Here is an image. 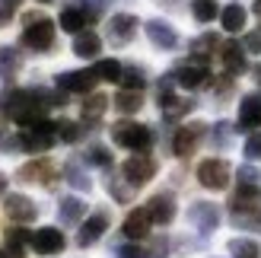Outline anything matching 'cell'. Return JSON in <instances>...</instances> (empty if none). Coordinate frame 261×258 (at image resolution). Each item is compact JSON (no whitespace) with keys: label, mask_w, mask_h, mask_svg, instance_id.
<instances>
[{"label":"cell","mask_w":261,"mask_h":258,"mask_svg":"<svg viewBox=\"0 0 261 258\" xmlns=\"http://www.w3.org/2000/svg\"><path fill=\"white\" fill-rule=\"evenodd\" d=\"M29 246L38 255H58V252H64L67 239H64V233L58 226H42V229H35V233L29 236Z\"/></svg>","instance_id":"obj_7"},{"label":"cell","mask_w":261,"mask_h":258,"mask_svg":"<svg viewBox=\"0 0 261 258\" xmlns=\"http://www.w3.org/2000/svg\"><path fill=\"white\" fill-rule=\"evenodd\" d=\"M198 182L211 191H223L229 185V166L226 160H204L198 166Z\"/></svg>","instance_id":"obj_6"},{"label":"cell","mask_w":261,"mask_h":258,"mask_svg":"<svg viewBox=\"0 0 261 258\" xmlns=\"http://www.w3.org/2000/svg\"><path fill=\"white\" fill-rule=\"evenodd\" d=\"M255 201H261L258 185H242V188L236 191V198H232V208H236V211H242V208H255Z\"/></svg>","instance_id":"obj_34"},{"label":"cell","mask_w":261,"mask_h":258,"mask_svg":"<svg viewBox=\"0 0 261 258\" xmlns=\"http://www.w3.org/2000/svg\"><path fill=\"white\" fill-rule=\"evenodd\" d=\"M204 137V124H185L178 127V134L172 137V153L175 157H188V153H194V147H198V140Z\"/></svg>","instance_id":"obj_12"},{"label":"cell","mask_w":261,"mask_h":258,"mask_svg":"<svg viewBox=\"0 0 261 258\" xmlns=\"http://www.w3.org/2000/svg\"><path fill=\"white\" fill-rule=\"evenodd\" d=\"M188 220L201 229V233H211V229L220 226V208L211 201H194L188 208Z\"/></svg>","instance_id":"obj_8"},{"label":"cell","mask_w":261,"mask_h":258,"mask_svg":"<svg viewBox=\"0 0 261 258\" xmlns=\"http://www.w3.org/2000/svg\"><path fill=\"white\" fill-rule=\"evenodd\" d=\"M16 175H19V182H45L48 185L51 175H55V166H51V160H32V163H25Z\"/></svg>","instance_id":"obj_19"},{"label":"cell","mask_w":261,"mask_h":258,"mask_svg":"<svg viewBox=\"0 0 261 258\" xmlns=\"http://www.w3.org/2000/svg\"><path fill=\"white\" fill-rule=\"evenodd\" d=\"M220 22H223L226 32H242L245 29V10L239 4H229L223 13H220Z\"/></svg>","instance_id":"obj_27"},{"label":"cell","mask_w":261,"mask_h":258,"mask_svg":"<svg viewBox=\"0 0 261 258\" xmlns=\"http://www.w3.org/2000/svg\"><path fill=\"white\" fill-rule=\"evenodd\" d=\"M118 83H121L124 89H134V93H140V89L147 86V70H143V67H124Z\"/></svg>","instance_id":"obj_30"},{"label":"cell","mask_w":261,"mask_h":258,"mask_svg":"<svg viewBox=\"0 0 261 258\" xmlns=\"http://www.w3.org/2000/svg\"><path fill=\"white\" fill-rule=\"evenodd\" d=\"M55 140H58V124H51V121H35V124H25L22 127V134H19V147L22 150H29V153H45L55 147Z\"/></svg>","instance_id":"obj_4"},{"label":"cell","mask_w":261,"mask_h":258,"mask_svg":"<svg viewBox=\"0 0 261 258\" xmlns=\"http://www.w3.org/2000/svg\"><path fill=\"white\" fill-rule=\"evenodd\" d=\"M191 13L198 22H211L220 16V7H217V0H191Z\"/></svg>","instance_id":"obj_32"},{"label":"cell","mask_w":261,"mask_h":258,"mask_svg":"<svg viewBox=\"0 0 261 258\" xmlns=\"http://www.w3.org/2000/svg\"><path fill=\"white\" fill-rule=\"evenodd\" d=\"M0 258H7V252H0Z\"/></svg>","instance_id":"obj_48"},{"label":"cell","mask_w":261,"mask_h":258,"mask_svg":"<svg viewBox=\"0 0 261 258\" xmlns=\"http://www.w3.org/2000/svg\"><path fill=\"white\" fill-rule=\"evenodd\" d=\"M19 67H22V55H19L16 48L4 45V48H0V76H4V80H10V76H16Z\"/></svg>","instance_id":"obj_24"},{"label":"cell","mask_w":261,"mask_h":258,"mask_svg":"<svg viewBox=\"0 0 261 258\" xmlns=\"http://www.w3.org/2000/svg\"><path fill=\"white\" fill-rule=\"evenodd\" d=\"M121 64L118 61H115V58H102L99 64H96V76H99V80H109V83H118L121 80Z\"/></svg>","instance_id":"obj_31"},{"label":"cell","mask_w":261,"mask_h":258,"mask_svg":"<svg viewBox=\"0 0 261 258\" xmlns=\"http://www.w3.org/2000/svg\"><path fill=\"white\" fill-rule=\"evenodd\" d=\"M86 4H89V10H93V19H96L99 13L106 10V4H109V0H86Z\"/></svg>","instance_id":"obj_44"},{"label":"cell","mask_w":261,"mask_h":258,"mask_svg":"<svg viewBox=\"0 0 261 258\" xmlns=\"http://www.w3.org/2000/svg\"><path fill=\"white\" fill-rule=\"evenodd\" d=\"M106 229H109V214H106V211H96V214L80 226V233H76V246H80V249H89L93 242L102 239V233H106Z\"/></svg>","instance_id":"obj_10"},{"label":"cell","mask_w":261,"mask_h":258,"mask_svg":"<svg viewBox=\"0 0 261 258\" xmlns=\"http://www.w3.org/2000/svg\"><path fill=\"white\" fill-rule=\"evenodd\" d=\"M172 76H175V83L181 89H198L207 80V67L198 64V61H188V64H178V67L172 70Z\"/></svg>","instance_id":"obj_13"},{"label":"cell","mask_w":261,"mask_h":258,"mask_svg":"<svg viewBox=\"0 0 261 258\" xmlns=\"http://www.w3.org/2000/svg\"><path fill=\"white\" fill-rule=\"evenodd\" d=\"M4 191H7V175L0 172V195H4Z\"/></svg>","instance_id":"obj_45"},{"label":"cell","mask_w":261,"mask_h":258,"mask_svg":"<svg viewBox=\"0 0 261 258\" xmlns=\"http://www.w3.org/2000/svg\"><path fill=\"white\" fill-rule=\"evenodd\" d=\"M89 166H99V169H109V166H112V153L106 150V147H102V144H93V147H89L86 150V157H83Z\"/></svg>","instance_id":"obj_35"},{"label":"cell","mask_w":261,"mask_h":258,"mask_svg":"<svg viewBox=\"0 0 261 258\" xmlns=\"http://www.w3.org/2000/svg\"><path fill=\"white\" fill-rule=\"evenodd\" d=\"M96 70H67V73H58V89L64 93H89L96 86Z\"/></svg>","instance_id":"obj_9"},{"label":"cell","mask_w":261,"mask_h":258,"mask_svg":"<svg viewBox=\"0 0 261 258\" xmlns=\"http://www.w3.org/2000/svg\"><path fill=\"white\" fill-rule=\"evenodd\" d=\"M109 96H102V93H93L86 102H83V121H96V118H102V112L109 109Z\"/></svg>","instance_id":"obj_28"},{"label":"cell","mask_w":261,"mask_h":258,"mask_svg":"<svg viewBox=\"0 0 261 258\" xmlns=\"http://www.w3.org/2000/svg\"><path fill=\"white\" fill-rule=\"evenodd\" d=\"M261 124V93H249L239 102V131H255Z\"/></svg>","instance_id":"obj_14"},{"label":"cell","mask_w":261,"mask_h":258,"mask_svg":"<svg viewBox=\"0 0 261 258\" xmlns=\"http://www.w3.org/2000/svg\"><path fill=\"white\" fill-rule=\"evenodd\" d=\"M109 195H112L115 201H121V204H127V201H130V195H134V191H130L127 185H121L118 178H109Z\"/></svg>","instance_id":"obj_37"},{"label":"cell","mask_w":261,"mask_h":258,"mask_svg":"<svg viewBox=\"0 0 261 258\" xmlns=\"http://www.w3.org/2000/svg\"><path fill=\"white\" fill-rule=\"evenodd\" d=\"M255 13H258V16H261V0H255Z\"/></svg>","instance_id":"obj_46"},{"label":"cell","mask_w":261,"mask_h":258,"mask_svg":"<svg viewBox=\"0 0 261 258\" xmlns=\"http://www.w3.org/2000/svg\"><path fill=\"white\" fill-rule=\"evenodd\" d=\"M58 137L64 140V144H76V140L83 137V131H80L76 121H58Z\"/></svg>","instance_id":"obj_36"},{"label":"cell","mask_w":261,"mask_h":258,"mask_svg":"<svg viewBox=\"0 0 261 258\" xmlns=\"http://www.w3.org/2000/svg\"><path fill=\"white\" fill-rule=\"evenodd\" d=\"M255 73H258V83H261V67H258V70H255Z\"/></svg>","instance_id":"obj_47"},{"label":"cell","mask_w":261,"mask_h":258,"mask_svg":"<svg viewBox=\"0 0 261 258\" xmlns=\"http://www.w3.org/2000/svg\"><path fill=\"white\" fill-rule=\"evenodd\" d=\"M147 211L153 217V223H160V226H169L175 220V201H172V195H153L147 201Z\"/></svg>","instance_id":"obj_18"},{"label":"cell","mask_w":261,"mask_h":258,"mask_svg":"<svg viewBox=\"0 0 261 258\" xmlns=\"http://www.w3.org/2000/svg\"><path fill=\"white\" fill-rule=\"evenodd\" d=\"M112 102H115V109H118L121 115H134V112H140V109H143V96H140V93H134V89H121V93L115 96Z\"/></svg>","instance_id":"obj_25"},{"label":"cell","mask_w":261,"mask_h":258,"mask_svg":"<svg viewBox=\"0 0 261 258\" xmlns=\"http://www.w3.org/2000/svg\"><path fill=\"white\" fill-rule=\"evenodd\" d=\"M25 242H29V233L19 226L7 229V258H25Z\"/></svg>","instance_id":"obj_26"},{"label":"cell","mask_w":261,"mask_h":258,"mask_svg":"<svg viewBox=\"0 0 261 258\" xmlns=\"http://www.w3.org/2000/svg\"><path fill=\"white\" fill-rule=\"evenodd\" d=\"M83 214H86V204L80 198H61L58 201V217H61V223H67V226H76L83 220Z\"/></svg>","instance_id":"obj_20"},{"label":"cell","mask_w":261,"mask_h":258,"mask_svg":"<svg viewBox=\"0 0 261 258\" xmlns=\"http://www.w3.org/2000/svg\"><path fill=\"white\" fill-rule=\"evenodd\" d=\"M134 35H137V16H130V13L112 16V22H109V42L112 45H127Z\"/></svg>","instance_id":"obj_11"},{"label":"cell","mask_w":261,"mask_h":258,"mask_svg":"<svg viewBox=\"0 0 261 258\" xmlns=\"http://www.w3.org/2000/svg\"><path fill=\"white\" fill-rule=\"evenodd\" d=\"M64 175H67V182H70L76 191H89V188H93V178H89V175H86V172H83L76 163H67V169H64Z\"/></svg>","instance_id":"obj_33"},{"label":"cell","mask_w":261,"mask_h":258,"mask_svg":"<svg viewBox=\"0 0 261 258\" xmlns=\"http://www.w3.org/2000/svg\"><path fill=\"white\" fill-rule=\"evenodd\" d=\"M258 178H261V172L255 169V166H242L239 169V182L242 185H258Z\"/></svg>","instance_id":"obj_39"},{"label":"cell","mask_w":261,"mask_h":258,"mask_svg":"<svg viewBox=\"0 0 261 258\" xmlns=\"http://www.w3.org/2000/svg\"><path fill=\"white\" fill-rule=\"evenodd\" d=\"M229 124H217V131H214V144L217 147H229V131H226Z\"/></svg>","instance_id":"obj_42"},{"label":"cell","mask_w":261,"mask_h":258,"mask_svg":"<svg viewBox=\"0 0 261 258\" xmlns=\"http://www.w3.org/2000/svg\"><path fill=\"white\" fill-rule=\"evenodd\" d=\"M143 29H147V38H150V42H153L156 48H163V51H169V48L178 45V32H175L169 22H163V19H150Z\"/></svg>","instance_id":"obj_15"},{"label":"cell","mask_w":261,"mask_h":258,"mask_svg":"<svg viewBox=\"0 0 261 258\" xmlns=\"http://www.w3.org/2000/svg\"><path fill=\"white\" fill-rule=\"evenodd\" d=\"M86 19H89V16H86L83 7H64V10H61V29H64V32H73V35L83 32Z\"/></svg>","instance_id":"obj_23"},{"label":"cell","mask_w":261,"mask_h":258,"mask_svg":"<svg viewBox=\"0 0 261 258\" xmlns=\"http://www.w3.org/2000/svg\"><path fill=\"white\" fill-rule=\"evenodd\" d=\"M150 226H153V217H150V211L147 208H137V211H130L127 217H124V226H121V233L127 236V239H143L150 233Z\"/></svg>","instance_id":"obj_17"},{"label":"cell","mask_w":261,"mask_h":258,"mask_svg":"<svg viewBox=\"0 0 261 258\" xmlns=\"http://www.w3.org/2000/svg\"><path fill=\"white\" fill-rule=\"evenodd\" d=\"M245 48H249V51H255V55H258V51H261V32H252V35H245Z\"/></svg>","instance_id":"obj_43"},{"label":"cell","mask_w":261,"mask_h":258,"mask_svg":"<svg viewBox=\"0 0 261 258\" xmlns=\"http://www.w3.org/2000/svg\"><path fill=\"white\" fill-rule=\"evenodd\" d=\"M45 106H64L58 102V96H45V93H35V89H16V93L7 96V115L16 124H35L42 121Z\"/></svg>","instance_id":"obj_1"},{"label":"cell","mask_w":261,"mask_h":258,"mask_svg":"<svg viewBox=\"0 0 261 258\" xmlns=\"http://www.w3.org/2000/svg\"><path fill=\"white\" fill-rule=\"evenodd\" d=\"M245 157L249 160H261V134H252L245 140Z\"/></svg>","instance_id":"obj_38"},{"label":"cell","mask_w":261,"mask_h":258,"mask_svg":"<svg viewBox=\"0 0 261 258\" xmlns=\"http://www.w3.org/2000/svg\"><path fill=\"white\" fill-rule=\"evenodd\" d=\"M99 48H102V38L96 32H76L73 38V55H80V58H96L99 55Z\"/></svg>","instance_id":"obj_22"},{"label":"cell","mask_w":261,"mask_h":258,"mask_svg":"<svg viewBox=\"0 0 261 258\" xmlns=\"http://www.w3.org/2000/svg\"><path fill=\"white\" fill-rule=\"evenodd\" d=\"M7 217L16 220V223H32L38 217V208H35V201L25 198V195H10L7 198Z\"/></svg>","instance_id":"obj_16"},{"label":"cell","mask_w":261,"mask_h":258,"mask_svg":"<svg viewBox=\"0 0 261 258\" xmlns=\"http://www.w3.org/2000/svg\"><path fill=\"white\" fill-rule=\"evenodd\" d=\"M121 172H124V182L130 188H140V185H147L150 178L156 175V160L147 157V153H137V157H130L121 166Z\"/></svg>","instance_id":"obj_5"},{"label":"cell","mask_w":261,"mask_h":258,"mask_svg":"<svg viewBox=\"0 0 261 258\" xmlns=\"http://www.w3.org/2000/svg\"><path fill=\"white\" fill-rule=\"evenodd\" d=\"M226 249L232 258H261V246L255 239H229Z\"/></svg>","instance_id":"obj_29"},{"label":"cell","mask_w":261,"mask_h":258,"mask_svg":"<svg viewBox=\"0 0 261 258\" xmlns=\"http://www.w3.org/2000/svg\"><path fill=\"white\" fill-rule=\"evenodd\" d=\"M16 4H19V0H0V25L16 13Z\"/></svg>","instance_id":"obj_41"},{"label":"cell","mask_w":261,"mask_h":258,"mask_svg":"<svg viewBox=\"0 0 261 258\" xmlns=\"http://www.w3.org/2000/svg\"><path fill=\"white\" fill-rule=\"evenodd\" d=\"M112 140L124 150H134V153H143L150 144H153V131L147 124H134V121H118L112 124Z\"/></svg>","instance_id":"obj_3"},{"label":"cell","mask_w":261,"mask_h":258,"mask_svg":"<svg viewBox=\"0 0 261 258\" xmlns=\"http://www.w3.org/2000/svg\"><path fill=\"white\" fill-rule=\"evenodd\" d=\"M220 58H223V67L229 73H245V48L236 45V42H226L223 51H220Z\"/></svg>","instance_id":"obj_21"},{"label":"cell","mask_w":261,"mask_h":258,"mask_svg":"<svg viewBox=\"0 0 261 258\" xmlns=\"http://www.w3.org/2000/svg\"><path fill=\"white\" fill-rule=\"evenodd\" d=\"M115 258H150V252H143L140 246H121L115 252Z\"/></svg>","instance_id":"obj_40"},{"label":"cell","mask_w":261,"mask_h":258,"mask_svg":"<svg viewBox=\"0 0 261 258\" xmlns=\"http://www.w3.org/2000/svg\"><path fill=\"white\" fill-rule=\"evenodd\" d=\"M25 29H22V45L32 51H48L55 45V22L42 13H25L22 16Z\"/></svg>","instance_id":"obj_2"}]
</instances>
